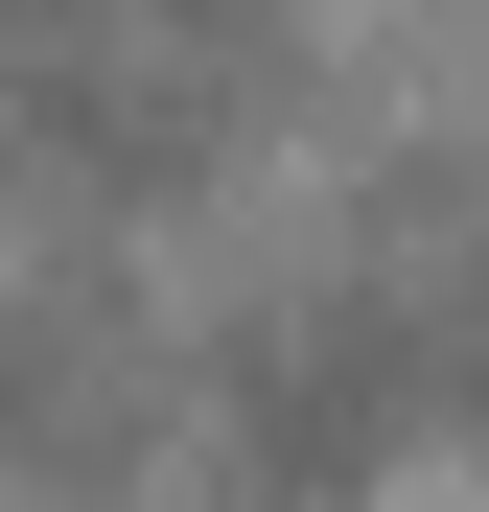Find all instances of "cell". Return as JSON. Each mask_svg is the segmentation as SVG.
Segmentation results:
<instances>
[{
	"label": "cell",
	"mask_w": 489,
	"mask_h": 512,
	"mask_svg": "<svg viewBox=\"0 0 489 512\" xmlns=\"http://www.w3.org/2000/svg\"><path fill=\"white\" fill-rule=\"evenodd\" d=\"M303 24L280 0H0V163L47 210H210L280 140Z\"/></svg>",
	"instance_id": "6da1fadb"
},
{
	"label": "cell",
	"mask_w": 489,
	"mask_h": 512,
	"mask_svg": "<svg viewBox=\"0 0 489 512\" xmlns=\"http://www.w3.org/2000/svg\"><path fill=\"white\" fill-rule=\"evenodd\" d=\"M396 280H420V326H443V443H489V187L396 210Z\"/></svg>",
	"instance_id": "3957f363"
},
{
	"label": "cell",
	"mask_w": 489,
	"mask_h": 512,
	"mask_svg": "<svg viewBox=\"0 0 489 512\" xmlns=\"http://www.w3.org/2000/svg\"><path fill=\"white\" fill-rule=\"evenodd\" d=\"M210 443H233V489H280V512H326V489H373V466L443 443V326H420V280H396V233L326 256V280H280L210 350Z\"/></svg>",
	"instance_id": "7a4b0ae2"
}]
</instances>
